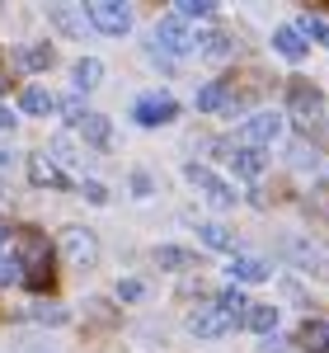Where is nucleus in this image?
Listing matches in <instances>:
<instances>
[{
	"instance_id": "f257e3e1",
	"label": "nucleus",
	"mask_w": 329,
	"mask_h": 353,
	"mask_svg": "<svg viewBox=\"0 0 329 353\" xmlns=\"http://www.w3.org/2000/svg\"><path fill=\"white\" fill-rule=\"evenodd\" d=\"M14 259H19V269H24V283H33V288H43L47 278H52V245L43 241L33 226H24V231H14V250H10Z\"/></svg>"
},
{
	"instance_id": "f03ea898",
	"label": "nucleus",
	"mask_w": 329,
	"mask_h": 353,
	"mask_svg": "<svg viewBox=\"0 0 329 353\" xmlns=\"http://www.w3.org/2000/svg\"><path fill=\"white\" fill-rule=\"evenodd\" d=\"M282 254H287L292 269L310 273V278H329V245L325 241H315V236H287Z\"/></svg>"
},
{
	"instance_id": "7ed1b4c3",
	"label": "nucleus",
	"mask_w": 329,
	"mask_h": 353,
	"mask_svg": "<svg viewBox=\"0 0 329 353\" xmlns=\"http://www.w3.org/2000/svg\"><path fill=\"white\" fill-rule=\"evenodd\" d=\"M287 109H292V123L306 128V132H315V128H325V94L315 90V85L297 81L287 90Z\"/></svg>"
},
{
	"instance_id": "20e7f679",
	"label": "nucleus",
	"mask_w": 329,
	"mask_h": 353,
	"mask_svg": "<svg viewBox=\"0 0 329 353\" xmlns=\"http://www.w3.org/2000/svg\"><path fill=\"white\" fill-rule=\"evenodd\" d=\"M287 132V113H273V109H259L245 118V128H240V146H254V151H264V146H273L282 141Z\"/></svg>"
},
{
	"instance_id": "39448f33",
	"label": "nucleus",
	"mask_w": 329,
	"mask_h": 353,
	"mask_svg": "<svg viewBox=\"0 0 329 353\" xmlns=\"http://www.w3.org/2000/svg\"><path fill=\"white\" fill-rule=\"evenodd\" d=\"M184 174H189V184H193V189L202 193V198H207L212 208H221V212L240 203V193H235V184H226V179H221V174H212L207 165H184Z\"/></svg>"
},
{
	"instance_id": "423d86ee",
	"label": "nucleus",
	"mask_w": 329,
	"mask_h": 353,
	"mask_svg": "<svg viewBox=\"0 0 329 353\" xmlns=\"http://www.w3.org/2000/svg\"><path fill=\"white\" fill-rule=\"evenodd\" d=\"M61 259H66L71 269H94V264H99V241H94V231H89V226H66V231H61Z\"/></svg>"
},
{
	"instance_id": "0eeeda50",
	"label": "nucleus",
	"mask_w": 329,
	"mask_h": 353,
	"mask_svg": "<svg viewBox=\"0 0 329 353\" xmlns=\"http://www.w3.org/2000/svg\"><path fill=\"white\" fill-rule=\"evenodd\" d=\"M85 19H89V28H99L109 38H123L132 28V10L123 0H94V5H85Z\"/></svg>"
},
{
	"instance_id": "6e6552de",
	"label": "nucleus",
	"mask_w": 329,
	"mask_h": 353,
	"mask_svg": "<svg viewBox=\"0 0 329 353\" xmlns=\"http://www.w3.org/2000/svg\"><path fill=\"white\" fill-rule=\"evenodd\" d=\"M156 43H160L164 57H189V52H198V33H193L179 14H164L160 24H156Z\"/></svg>"
},
{
	"instance_id": "1a4fd4ad",
	"label": "nucleus",
	"mask_w": 329,
	"mask_h": 353,
	"mask_svg": "<svg viewBox=\"0 0 329 353\" xmlns=\"http://www.w3.org/2000/svg\"><path fill=\"white\" fill-rule=\"evenodd\" d=\"M132 118H137L141 128H164V123H174L179 118V104L169 99V94H141L137 104H132Z\"/></svg>"
},
{
	"instance_id": "9d476101",
	"label": "nucleus",
	"mask_w": 329,
	"mask_h": 353,
	"mask_svg": "<svg viewBox=\"0 0 329 353\" xmlns=\"http://www.w3.org/2000/svg\"><path fill=\"white\" fill-rule=\"evenodd\" d=\"M226 330H231V321H226V311H221L217 301L189 311V334H193V339H221Z\"/></svg>"
},
{
	"instance_id": "9b49d317",
	"label": "nucleus",
	"mask_w": 329,
	"mask_h": 353,
	"mask_svg": "<svg viewBox=\"0 0 329 353\" xmlns=\"http://www.w3.org/2000/svg\"><path fill=\"white\" fill-rule=\"evenodd\" d=\"M226 273H231V283H235V288H245V283H268V278H273L268 259H259V254H231Z\"/></svg>"
},
{
	"instance_id": "f8f14e48",
	"label": "nucleus",
	"mask_w": 329,
	"mask_h": 353,
	"mask_svg": "<svg viewBox=\"0 0 329 353\" xmlns=\"http://www.w3.org/2000/svg\"><path fill=\"white\" fill-rule=\"evenodd\" d=\"M226 161H231V170H235L240 179H259V174L268 170V156H264V151H254V146H235Z\"/></svg>"
},
{
	"instance_id": "ddd939ff",
	"label": "nucleus",
	"mask_w": 329,
	"mask_h": 353,
	"mask_svg": "<svg viewBox=\"0 0 329 353\" xmlns=\"http://www.w3.org/2000/svg\"><path fill=\"white\" fill-rule=\"evenodd\" d=\"M47 19H52L61 33H71V38H81L89 19H85V5H47Z\"/></svg>"
},
{
	"instance_id": "4468645a",
	"label": "nucleus",
	"mask_w": 329,
	"mask_h": 353,
	"mask_svg": "<svg viewBox=\"0 0 329 353\" xmlns=\"http://www.w3.org/2000/svg\"><path fill=\"white\" fill-rule=\"evenodd\" d=\"M273 52L287 57V61H306V52H310V43H306L301 33H297V24H282L273 33Z\"/></svg>"
},
{
	"instance_id": "2eb2a0df",
	"label": "nucleus",
	"mask_w": 329,
	"mask_h": 353,
	"mask_svg": "<svg viewBox=\"0 0 329 353\" xmlns=\"http://www.w3.org/2000/svg\"><path fill=\"white\" fill-rule=\"evenodd\" d=\"M28 179H33L38 189H66V184H71V179H66L47 156H28Z\"/></svg>"
},
{
	"instance_id": "dca6fc26",
	"label": "nucleus",
	"mask_w": 329,
	"mask_h": 353,
	"mask_svg": "<svg viewBox=\"0 0 329 353\" xmlns=\"http://www.w3.org/2000/svg\"><path fill=\"white\" fill-rule=\"evenodd\" d=\"M240 325H249L254 334H264V339H268V334L277 330V306H273V301H249V311H245V321H240Z\"/></svg>"
},
{
	"instance_id": "f3484780",
	"label": "nucleus",
	"mask_w": 329,
	"mask_h": 353,
	"mask_svg": "<svg viewBox=\"0 0 329 353\" xmlns=\"http://www.w3.org/2000/svg\"><path fill=\"white\" fill-rule=\"evenodd\" d=\"M297 344H301L306 353H329V321H306V325L297 330Z\"/></svg>"
},
{
	"instance_id": "a211bd4d",
	"label": "nucleus",
	"mask_w": 329,
	"mask_h": 353,
	"mask_svg": "<svg viewBox=\"0 0 329 353\" xmlns=\"http://www.w3.org/2000/svg\"><path fill=\"white\" fill-rule=\"evenodd\" d=\"M156 264H160V269L184 273V269H198V254L184 250V245H160V250H156Z\"/></svg>"
},
{
	"instance_id": "6ab92c4d",
	"label": "nucleus",
	"mask_w": 329,
	"mask_h": 353,
	"mask_svg": "<svg viewBox=\"0 0 329 353\" xmlns=\"http://www.w3.org/2000/svg\"><path fill=\"white\" fill-rule=\"evenodd\" d=\"M202 113H217V109H231V85L226 81H212V85H202L198 90V99H193Z\"/></svg>"
},
{
	"instance_id": "aec40b11",
	"label": "nucleus",
	"mask_w": 329,
	"mask_h": 353,
	"mask_svg": "<svg viewBox=\"0 0 329 353\" xmlns=\"http://www.w3.org/2000/svg\"><path fill=\"white\" fill-rule=\"evenodd\" d=\"M71 81H76V90H94V85L104 81V61H99V57H81V61H76V66H71Z\"/></svg>"
},
{
	"instance_id": "412c9836",
	"label": "nucleus",
	"mask_w": 329,
	"mask_h": 353,
	"mask_svg": "<svg viewBox=\"0 0 329 353\" xmlns=\"http://www.w3.org/2000/svg\"><path fill=\"white\" fill-rule=\"evenodd\" d=\"M198 241L207 245V250H231V254H235V231L221 226V221H202V226H198Z\"/></svg>"
},
{
	"instance_id": "4be33fe9",
	"label": "nucleus",
	"mask_w": 329,
	"mask_h": 353,
	"mask_svg": "<svg viewBox=\"0 0 329 353\" xmlns=\"http://www.w3.org/2000/svg\"><path fill=\"white\" fill-rule=\"evenodd\" d=\"M47 161H52L56 170H61V165H85L89 156H85L81 146L71 141V132H61V137H52V156H47Z\"/></svg>"
},
{
	"instance_id": "5701e85b",
	"label": "nucleus",
	"mask_w": 329,
	"mask_h": 353,
	"mask_svg": "<svg viewBox=\"0 0 329 353\" xmlns=\"http://www.w3.org/2000/svg\"><path fill=\"white\" fill-rule=\"evenodd\" d=\"M76 128H81V137H85V141H94V146H109V141H113V128H109L104 113H85Z\"/></svg>"
},
{
	"instance_id": "b1692460",
	"label": "nucleus",
	"mask_w": 329,
	"mask_h": 353,
	"mask_svg": "<svg viewBox=\"0 0 329 353\" xmlns=\"http://www.w3.org/2000/svg\"><path fill=\"white\" fill-rule=\"evenodd\" d=\"M19 109L33 113V118H43V113H52V109H56V94H52V90H38V85H28L24 94H19Z\"/></svg>"
},
{
	"instance_id": "393cba45",
	"label": "nucleus",
	"mask_w": 329,
	"mask_h": 353,
	"mask_svg": "<svg viewBox=\"0 0 329 353\" xmlns=\"http://www.w3.org/2000/svg\"><path fill=\"white\" fill-rule=\"evenodd\" d=\"M198 52H202V57H212V61H221V57H231V52H235V43H231V33L212 28V33H202V38H198Z\"/></svg>"
},
{
	"instance_id": "a878e982",
	"label": "nucleus",
	"mask_w": 329,
	"mask_h": 353,
	"mask_svg": "<svg viewBox=\"0 0 329 353\" xmlns=\"http://www.w3.org/2000/svg\"><path fill=\"white\" fill-rule=\"evenodd\" d=\"M217 306H221V311H226V321H231V325H240V321H245V311H249L245 292H240L235 283H231V288H226V292H221V297H217Z\"/></svg>"
},
{
	"instance_id": "bb28decb",
	"label": "nucleus",
	"mask_w": 329,
	"mask_h": 353,
	"mask_svg": "<svg viewBox=\"0 0 329 353\" xmlns=\"http://www.w3.org/2000/svg\"><path fill=\"white\" fill-rule=\"evenodd\" d=\"M28 316H33L38 325H66V321H71V311H66V306H56V301H33V306H28Z\"/></svg>"
},
{
	"instance_id": "cd10ccee",
	"label": "nucleus",
	"mask_w": 329,
	"mask_h": 353,
	"mask_svg": "<svg viewBox=\"0 0 329 353\" xmlns=\"http://www.w3.org/2000/svg\"><path fill=\"white\" fill-rule=\"evenodd\" d=\"M297 33H301L306 43L315 38V43H325V48H329V19H325V14H306L301 24H297Z\"/></svg>"
},
{
	"instance_id": "c85d7f7f",
	"label": "nucleus",
	"mask_w": 329,
	"mask_h": 353,
	"mask_svg": "<svg viewBox=\"0 0 329 353\" xmlns=\"http://www.w3.org/2000/svg\"><path fill=\"white\" fill-rule=\"evenodd\" d=\"M19 61H24L28 71H43V66H52V48H47V43H33V48L19 52Z\"/></svg>"
},
{
	"instance_id": "c756f323",
	"label": "nucleus",
	"mask_w": 329,
	"mask_h": 353,
	"mask_svg": "<svg viewBox=\"0 0 329 353\" xmlns=\"http://www.w3.org/2000/svg\"><path fill=\"white\" fill-rule=\"evenodd\" d=\"M212 10H217V0H179V10H174V14L189 24V19H207Z\"/></svg>"
},
{
	"instance_id": "7c9ffc66",
	"label": "nucleus",
	"mask_w": 329,
	"mask_h": 353,
	"mask_svg": "<svg viewBox=\"0 0 329 353\" xmlns=\"http://www.w3.org/2000/svg\"><path fill=\"white\" fill-rule=\"evenodd\" d=\"M56 109L66 113V123H71V128H76V123H81L85 113H89V109H85V99H81V94H71V99H56Z\"/></svg>"
},
{
	"instance_id": "2f4dec72",
	"label": "nucleus",
	"mask_w": 329,
	"mask_h": 353,
	"mask_svg": "<svg viewBox=\"0 0 329 353\" xmlns=\"http://www.w3.org/2000/svg\"><path fill=\"white\" fill-rule=\"evenodd\" d=\"M292 165H297V170H306V165L315 170V165H320V151H315V146H306V141H297V146H292Z\"/></svg>"
},
{
	"instance_id": "473e14b6",
	"label": "nucleus",
	"mask_w": 329,
	"mask_h": 353,
	"mask_svg": "<svg viewBox=\"0 0 329 353\" xmlns=\"http://www.w3.org/2000/svg\"><path fill=\"white\" fill-rule=\"evenodd\" d=\"M5 283H24V269H19L14 254H0V288H5Z\"/></svg>"
},
{
	"instance_id": "72a5a7b5",
	"label": "nucleus",
	"mask_w": 329,
	"mask_h": 353,
	"mask_svg": "<svg viewBox=\"0 0 329 353\" xmlns=\"http://www.w3.org/2000/svg\"><path fill=\"white\" fill-rule=\"evenodd\" d=\"M81 193L94 203V208H104V203H109V189H104L99 179H81Z\"/></svg>"
},
{
	"instance_id": "f704fd0d",
	"label": "nucleus",
	"mask_w": 329,
	"mask_h": 353,
	"mask_svg": "<svg viewBox=\"0 0 329 353\" xmlns=\"http://www.w3.org/2000/svg\"><path fill=\"white\" fill-rule=\"evenodd\" d=\"M118 297L123 301H141L146 297V283H141V278H123V283H118Z\"/></svg>"
},
{
	"instance_id": "c9c22d12",
	"label": "nucleus",
	"mask_w": 329,
	"mask_h": 353,
	"mask_svg": "<svg viewBox=\"0 0 329 353\" xmlns=\"http://www.w3.org/2000/svg\"><path fill=\"white\" fill-rule=\"evenodd\" d=\"M85 306H89V316H94V321H99V325H109V321H113L109 301H99V297H94V301H85Z\"/></svg>"
},
{
	"instance_id": "e433bc0d",
	"label": "nucleus",
	"mask_w": 329,
	"mask_h": 353,
	"mask_svg": "<svg viewBox=\"0 0 329 353\" xmlns=\"http://www.w3.org/2000/svg\"><path fill=\"white\" fill-rule=\"evenodd\" d=\"M132 189H137V198H151V174H132Z\"/></svg>"
},
{
	"instance_id": "4c0bfd02",
	"label": "nucleus",
	"mask_w": 329,
	"mask_h": 353,
	"mask_svg": "<svg viewBox=\"0 0 329 353\" xmlns=\"http://www.w3.org/2000/svg\"><path fill=\"white\" fill-rule=\"evenodd\" d=\"M5 128H14V113L10 109H0V132H5Z\"/></svg>"
},
{
	"instance_id": "58836bf2",
	"label": "nucleus",
	"mask_w": 329,
	"mask_h": 353,
	"mask_svg": "<svg viewBox=\"0 0 329 353\" xmlns=\"http://www.w3.org/2000/svg\"><path fill=\"white\" fill-rule=\"evenodd\" d=\"M10 161H14V151H10V146L0 141V165H10Z\"/></svg>"
},
{
	"instance_id": "ea45409f",
	"label": "nucleus",
	"mask_w": 329,
	"mask_h": 353,
	"mask_svg": "<svg viewBox=\"0 0 329 353\" xmlns=\"http://www.w3.org/2000/svg\"><path fill=\"white\" fill-rule=\"evenodd\" d=\"M0 94H5V76H0Z\"/></svg>"
},
{
	"instance_id": "a19ab883",
	"label": "nucleus",
	"mask_w": 329,
	"mask_h": 353,
	"mask_svg": "<svg viewBox=\"0 0 329 353\" xmlns=\"http://www.w3.org/2000/svg\"><path fill=\"white\" fill-rule=\"evenodd\" d=\"M0 236H5V226H0Z\"/></svg>"
}]
</instances>
